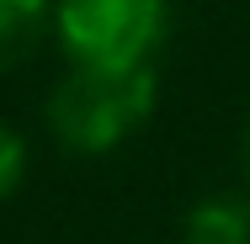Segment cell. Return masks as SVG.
Listing matches in <instances>:
<instances>
[{
	"instance_id": "1",
	"label": "cell",
	"mask_w": 250,
	"mask_h": 244,
	"mask_svg": "<svg viewBox=\"0 0 250 244\" xmlns=\"http://www.w3.org/2000/svg\"><path fill=\"white\" fill-rule=\"evenodd\" d=\"M154 112V69H85L69 64V75L48 91V133L69 154H112L128 144L144 117Z\"/></svg>"
},
{
	"instance_id": "6",
	"label": "cell",
	"mask_w": 250,
	"mask_h": 244,
	"mask_svg": "<svg viewBox=\"0 0 250 244\" xmlns=\"http://www.w3.org/2000/svg\"><path fill=\"white\" fill-rule=\"evenodd\" d=\"M245 175H250V122H245Z\"/></svg>"
},
{
	"instance_id": "5",
	"label": "cell",
	"mask_w": 250,
	"mask_h": 244,
	"mask_svg": "<svg viewBox=\"0 0 250 244\" xmlns=\"http://www.w3.org/2000/svg\"><path fill=\"white\" fill-rule=\"evenodd\" d=\"M21 181H27V138L11 122H0V202L16 191Z\"/></svg>"
},
{
	"instance_id": "3",
	"label": "cell",
	"mask_w": 250,
	"mask_h": 244,
	"mask_svg": "<svg viewBox=\"0 0 250 244\" xmlns=\"http://www.w3.org/2000/svg\"><path fill=\"white\" fill-rule=\"evenodd\" d=\"M181 244H250V202L240 191H213L181 223Z\"/></svg>"
},
{
	"instance_id": "2",
	"label": "cell",
	"mask_w": 250,
	"mask_h": 244,
	"mask_svg": "<svg viewBox=\"0 0 250 244\" xmlns=\"http://www.w3.org/2000/svg\"><path fill=\"white\" fill-rule=\"evenodd\" d=\"M170 5L165 0H59L53 32L69 64L85 69H149L165 43Z\"/></svg>"
},
{
	"instance_id": "4",
	"label": "cell",
	"mask_w": 250,
	"mask_h": 244,
	"mask_svg": "<svg viewBox=\"0 0 250 244\" xmlns=\"http://www.w3.org/2000/svg\"><path fill=\"white\" fill-rule=\"evenodd\" d=\"M48 16H53V0H0V69H11L16 58L32 53Z\"/></svg>"
}]
</instances>
